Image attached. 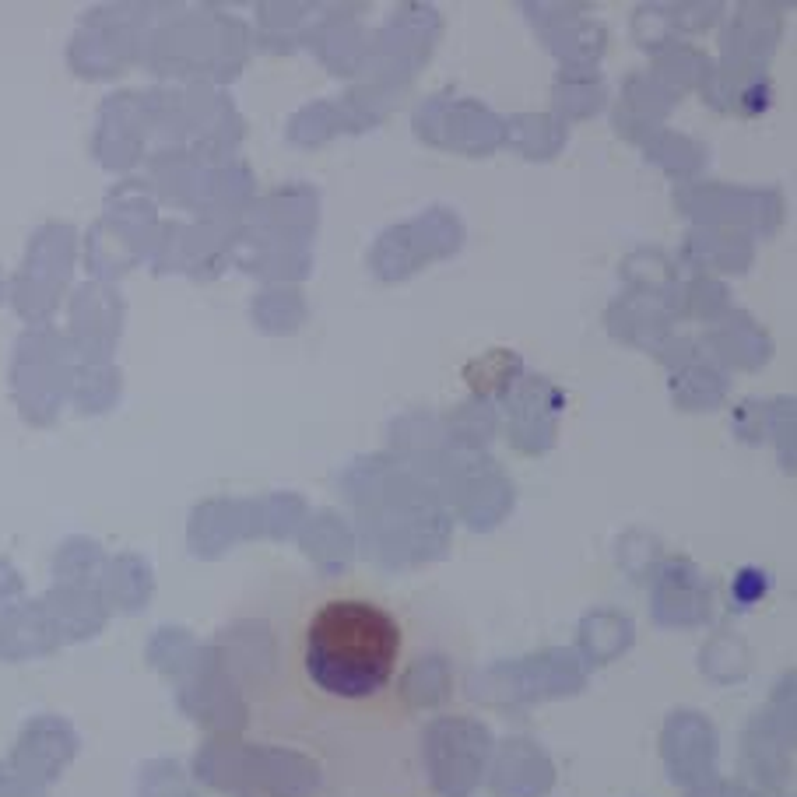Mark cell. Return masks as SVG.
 <instances>
[{
	"label": "cell",
	"instance_id": "obj_1",
	"mask_svg": "<svg viewBox=\"0 0 797 797\" xmlns=\"http://www.w3.org/2000/svg\"><path fill=\"white\" fill-rule=\"evenodd\" d=\"M236 622L267 661L246 675L253 727L281 741H383L415 717L418 629L383 590L352 576L278 580Z\"/></svg>",
	"mask_w": 797,
	"mask_h": 797
}]
</instances>
